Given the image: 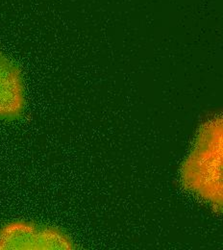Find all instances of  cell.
Wrapping results in <instances>:
<instances>
[{"label":"cell","instance_id":"obj_2","mask_svg":"<svg viewBox=\"0 0 223 250\" xmlns=\"http://www.w3.org/2000/svg\"><path fill=\"white\" fill-rule=\"evenodd\" d=\"M73 248L70 238L54 227L16 221L0 229V250H72Z\"/></svg>","mask_w":223,"mask_h":250},{"label":"cell","instance_id":"obj_1","mask_svg":"<svg viewBox=\"0 0 223 250\" xmlns=\"http://www.w3.org/2000/svg\"><path fill=\"white\" fill-rule=\"evenodd\" d=\"M182 184L215 209L223 207V121L207 122L181 169Z\"/></svg>","mask_w":223,"mask_h":250},{"label":"cell","instance_id":"obj_3","mask_svg":"<svg viewBox=\"0 0 223 250\" xmlns=\"http://www.w3.org/2000/svg\"><path fill=\"white\" fill-rule=\"evenodd\" d=\"M24 86L19 67L0 51V119L20 117L24 109Z\"/></svg>","mask_w":223,"mask_h":250}]
</instances>
